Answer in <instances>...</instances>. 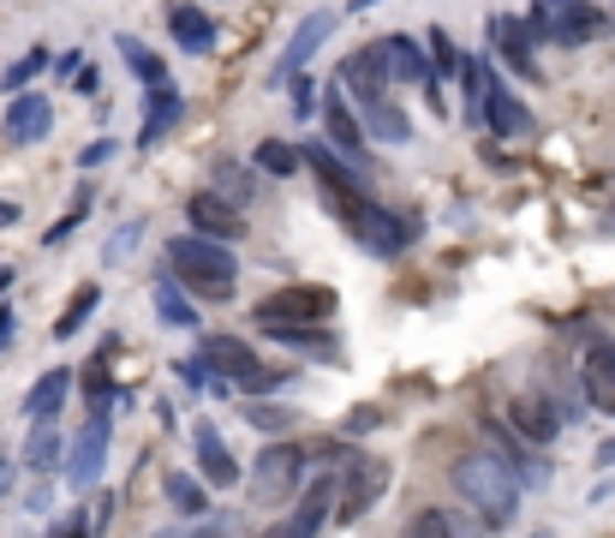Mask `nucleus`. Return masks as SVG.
<instances>
[{
    "label": "nucleus",
    "instance_id": "nucleus-17",
    "mask_svg": "<svg viewBox=\"0 0 615 538\" xmlns=\"http://www.w3.org/2000/svg\"><path fill=\"white\" fill-rule=\"evenodd\" d=\"M102 461H108V413H96L91 425L78 431V443H72V455H66V478L72 485H96Z\"/></svg>",
    "mask_w": 615,
    "mask_h": 538
},
{
    "label": "nucleus",
    "instance_id": "nucleus-46",
    "mask_svg": "<svg viewBox=\"0 0 615 538\" xmlns=\"http://www.w3.org/2000/svg\"><path fill=\"white\" fill-rule=\"evenodd\" d=\"M7 287H12V270H0V294H7Z\"/></svg>",
    "mask_w": 615,
    "mask_h": 538
},
{
    "label": "nucleus",
    "instance_id": "nucleus-49",
    "mask_svg": "<svg viewBox=\"0 0 615 538\" xmlns=\"http://www.w3.org/2000/svg\"><path fill=\"white\" fill-rule=\"evenodd\" d=\"M203 538H210V532H203Z\"/></svg>",
    "mask_w": 615,
    "mask_h": 538
},
{
    "label": "nucleus",
    "instance_id": "nucleus-15",
    "mask_svg": "<svg viewBox=\"0 0 615 538\" xmlns=\"http://www.w3.org/2000/svg\"><path fill=\"white\" fill-rule=\"evenodd\" d=\"M347 473H353V478H347V490H341V520H359L364 515V508H371L377 503V490H383L389 485V461H371V455H347Z\"/></svg>",
    "mask_w": 615,
    "mask_h": 538
},
{
    "label": "nucleus",
    "instance_id": "nucleus-35",
    "mask_svg": "<svg viewBox=\"0 0 615 538\" xmlns=\"http://www.w3.org/2000/svg\"><path fill=\"white\" fill-rule=\"evenodd\" d=\"M84 215H91V186H78V198H72V210H66L61 222L49 228V245H54V240H72V234H78V222H84Z\"/></svg>",
    "mask_w": 615,
    "mask_h": 538
},
{
    "label": "nucleus",
    "instance_id": "nucleus-31",
    "mask_svg": "<svg viewBox=\"0 0 615 538\" xmlns=\"http://www.w3.org/2000/svg\"><path fill=\"white\" fill-rule=\"evenodd\" d=\"M96 305H102V287L91 282V287H78V294H72V305H66V312H61V324H54V336H78V329L84 324H91V312H96Z\"/></svg>",
    "mask_w": 615,
    "mask_h": 538
},
{
    "label": "nucleus",
    "instance_id": "nucleus-33",
    "mask_svg": "<svg viewBox=\"0 0 615 538\" xmlns=\"http://www.w3.org/2000/svg\"><path fill=\"white\" fill-rule=\"evenodd\" d=\"M36 72H49V54H42V49H31V54H24V61H12L7 72H0V91H7V96H19L24 84L36 78Z\"/></svg>",
    "mask_w": 615,
    "mask_h": 538
},
{
    "label": "nucleus",
    "instance_id": "nucleus-22",
    "mask_svg": "<svg viewBox=\"0 0 615 538\" xmlns=\"http://www.w3.org/2000/svg\"><path fill=\"white\" fill-rule=\"evenodd\" d=\"M508 419H515V431L532 449H544V443H555V431H562V413L544 401V395H520V401H508Z\"/></svg>",
    "mask_w": 615,
    "mask_h": 538
},
{
    "label": "nucleus",
    "instance_id": "nucleus-9",
    "mask_svg": "<svg viewBox=\"0 0 615 538\" xmlns=\"http://www.w3.org/2000/svg\"><path fill=\"white\" fill-rule=\"evenodd\" d=\"M324 120H329V138H324L329 150L341 156V162L353 168V173H364V168H371V144H364V120L353 114V102L341 96V84H335V91H329V102H324Z\"/></svg>",
    "mask_w": 615,
    "mask_h": 538
},
{
    "label": "nucleus",
    "instance_id": "nucleus-37",
    "mask_svg": "<svg viewBox=\"0 0 615 538\" xmlns=\"http://www.w3.org/2000/svg\"><path fill=\"white\" fill-rule=\"evenodd\" d=\"M287 91H293V114H299V120H311V114H317L311 78H305V72H299V78H287Z\"/></svg>",
    "mask_w": 615,
    "mask_h": 538
},
{
    "label": "nucleus",
    "instance_id": "nucleus-30",
    "mask_svg": "<svg viewBox=\"0 0 615 538\" xmlns=\"http://www.w3.org/2000/svg\"><path fill=\"white\" fill-rule=\"evenodd\" d=\"M162 490H168V503L180 508V515H203V508H210V497H203V478L180 473V467H173V473L162 478Z\"/></svg>",
    "mask_w": 615,
    "mask_h": 538
},
{
    "label": "nucleus",
    "instance_id": "nucleus-25",
    "mask_svg": "<svg viewBox=\"0 0 615 538\" xmlns=\"http://www.w3.org/2000/svg\"><path fill=\"white\" fill-rule=\"evenodd\" d=\"M114 49H120L126 72L144 84V91H162V84H168V66H162V54H156V49H144L138 36H120V42H114Z\"/></svg>",
    "mask_w": 615,
    "mask_h": 538
},
{
    "label": "nucleus",
    "instance_id": "nucleus-3",
    "mask_svg": "<svg viewBox=\"0 0 615 538\" xmlns=\"http://www.w3.org/2000/svg\"><path fill=\"white\" fill-rule=\"evenodd\" d=\"M341 84L353 91L359 120H364V133H371V138H383V144H406V138H413V120H406V108L389 96L383 72L364 61V54H347V61H341Z\"/></svg>",
    "mask_w": 615,
    "mask_h": 538
},
{
    "label": "nucleus",
    "instance_id": "nucleus-45",
    "mask_svg": "<svg viewBox=\"0 0 615 538\" xmlns=\"http://www.w3.org/2000/svg\"><path fill=\"white\" fill-rule=\"evenodd\" d=\"M7 490H12V467L0 461V497H7Z\"/></svg>",
    "mask_w": 615,
    "mask_h": 538
},
{
    "label": "nucleus",
    "instance_id": "nucleus-5",
    "mask_svg": "<svg viewBox=\"0 0 615 538\" xmlns=\"http://www.w3.org/2000/svg\"><path fill=\"white\" fill-rule=\"evenodd\" d=\"M198 359H203V366H210L215 377H227L240 395H263V389L282 383V371L263 366V359H257L240 336H203V341H198Z\"/></svg>",
    "mask_w": 615,
    "mask_h": 538
},
{
    "label": "nucleus",
    "instance_id": "nucleus-10",
    "mask_svg": "<svg viewBox=\"0 0 615 538\" xmlns=\"http://www.w3.org/2000/svg\"><path fill=\"white\" fill-rule=\"evenodd\" d=\"M364 61L383 72V84H424V78H431V54H424L413 36H401V31L377 36L371 49H364Z\"/></svg>",
    "mask_w": 615,
    "mask_h": 538
},
{
    "label": "nucleus",
    "instance_id": "nucleus-39",
    "mask_svg": "<svg viewBox=\"0 0 615 538\" xmlns=\"http://www.w3.org/2000/svg\"><path fill=\"white\" fill-rule=\"evenodd\" d=\"M84 383H91V395H96V401H108V395H114V383H108V366H102V359H91V371H84Z\"/></svg>",
    "mask_w": 615,
    "mask_h": 538
},
{
    "label": "nucleus",
    "instance_id": "nucleus-48",
    "mask_svg": "<svg viewBox=\"0 0 615 538\" xmlns=\"http://www.w3.org/2000/svg\"><path fill=\"white\" fill-rule=\"evenodd\" d=\"M538 538H550V532H538Z\"/></svg>",
    "mask_w": 615,
    "mask_h": 538
},
{
    "label": "nucleus",
    "instance_id": "nucleus-16",
    "mask_svg": "<svg viewBox=\"0 0 615 538\" xmlns=\"http://www.w3.org/2000/svg\"><path fill=\"white\" fill-rule=\"evenodd\" d=\"M329 31H335V12H311V19H305L299 31H293V42L282 49V66H275V84L299 78V72H305V61H311V54L329 42Z\"/></svg>",
    "mask_w": 615,
    "mask_h": 538
},
{
    "label": "nucleus",
    "instance_id": "nucleus-34",
    "mask_svg": "<svg viewBox=\"0 0 615 538\" xmlns=\"http://www.w3.org/2000/svg\"><path fill=\"white\" fill-rule=\"evenodd\" d=\"M431 66H436V84H443V78H460V72H466V54L454 49L443 31H436V36H431Z\"/></svg>",
    "mask_w": 615,
    "mask_h": 538
},
{
    "label": "nucleus",
    "instance_id": "nucleus-26",
    "mask_svg": "<svg viewBox=\"0 0 615 538\" xmlns=\"http://www.w3.org/2000/svg\"><path fill=\"white\" fill-rule=\"evenodd\" d=\"M156 312H162L168 329H198V305H192V294H185L173 275H162V282H156Z\"/></svg>",
    "mask_w": 615,
    "mask_h": 538
},
{
    "label": "nucleus",
    "instance_id": "nucleus-19",
    "mask_svg": "<svg viewBox=\"0 0 615 538\" xmlns=\"http://www.w3.org/2000/svg\"><path fill=\"white\" fill-rule=\"evenodd\" d=\"M485 126H490L496 138H526V133H532V108H526V102H520L515 91H508V84L496 78V72H490V102H485Z\"/></svg>",
    "mask_w": 615,
    "mask_h": 538
},
{
    "label": "nucleus",
    "instance_id": "nucleus-7",
    "mask_svg": "<svg viewBox=\"0 0 615 538\" xmlns=\"http://www.w3.org/2000/svg\"><path fill=\"white\" fill-rule=\"evenodd\" d=\"M299 485H305V449H293V443H269V449H263L257 467H252L257 503H293V497H299Z\"/></svg>",
    "mask_w": 615,
    "mask_h": 538
},
{
    "label": "nucleus",
    "instance_id": "nucleus-44",
    "mask_svg": "<svg viewBox=\"0 0 615 538\" xmlns=\"http://www.w3.org/2000/svg\"><path fill=\"white\" fill-rule=\"evenodd\" d=\"M597 467H615V437H609L604 449H597Z\"/></svg>",
    "mask_w": 615,
    "mask_h": 538
},
{
    "label": "nucleus",
    "instance_id": "nucleus-11",
    "mask_svg": "<svg viewBox=\"0 0 615 538\" xmlns=\"http://www.w3.org/2000/svg\"><path fill=\"white\" fill-rule=\"evenodd\" d=\"M0 133H7L12 150H24V144H42V138L54 133V102H49V96H31V91L7 96V114H0Z\"/></svg>",
    "mask_w": 615,
    "mask_h": 538
},
{
    "label": "nucleus",
    "instance_id": "nucleus-14",
    "mask_svg": "<svg viewBox=\"0 0 615 538\" xmlns=\"http://www.w3.org/2000/svg\"><path fill=\"white\" fill-rule=\"evenodd\" d=\"M192 449H198V473H203V485H240V461L227 455V443H222V431L210 425V419H198L192 425Z\"/></svg>",
    "mask_w": 615,
    "mask_h": 538
},
{
    "label": "nucleus",
    "instance_id": "nucleus-4",
    "mask_svg": "<svg viewBox=\"0 0 615 538\" xmlns=\"http://www.w3.org/2000/svg\"><path fill=\"white\" fill-rule=\"evenodd\" d=\"M609 12L592 7V0H538L532 19H526V31L532 42H562V49H580V42L604 36Z\"/></svg>",
    "mask_w": 615,
    "mask_h": 538
},
{
    "label": "nucleus",
    "instance_id": "nucleus-29",
    "mask_svg": "<svg viewBox=\"0 0 615 538\" xmlns=\"http://www.w3.org/2000/svg\"><path fill=\"white\" fill-rule=\"evenodd\" d=\"M252 162H257V173H269V180H287V173L305 168V150H293L287 138H263L252 150Z\"/></svg>",
    "mask_w": 615,
    "mask_h": 538
},
{
    "label": "nucleus",
    "instance_id": "nucleus-43",
    "mask_svg": "<svg viewBox=\"0 0 615 538\" xmlns=\"http://www.w3.org/2000/svg\"><path fill=\"white\" fill-rule=\"evenodd\" d=\"M78 66H84V54H61V61H54V72H61V78H78Z\"/></svg>",
    "mask_w": 615,
    "mask_h": 538
},
{
    "label": "nucleus",
    "instance_id": "nucleus-38",
    "mask_svg": "<svg viewBox=\"0 0 615 538\" xmlns=\"http://www.w3.org/2000/svg\"><path fill=\"white\" fill-rule=\"evenodd\" d=\"M114 150H120V144H114V138H96V144H84L78 168H84V173H96L102 162H114Z\"/></svg>",
    "mask_w": 615,
    "mask_h": 538
},
{
    "label": "nucleus",
    "instance_id": "nucleus-36",
    "mask_svg": "<svg viewBox=\"0 0 615 538\" xmlns=\"http://www.w3.org/2000/svg\"><path fill=\"white\" fill-rule=\"evenodd\" d=\"M240 407H245V419H252L257 431H287V425H293L287 407H263V401H240Z\"/></svg>",
    "mask_w": 615,
    "mask_h": 538
},
{
    "label": "nucleus",
    "instance_id": "nucleus-47",
    "mask_svg": "<svg viewBox=\"0 0 615 538\" xmlns=\"http://www.w3.org/2000/svg\"><path fill=\"white\" fill-rule=\"evenodd\" d=\"M353 7H377V0H353Z\"/></svg>",
    "mask_w": 615,
    "mask_h": 538
},
{
    "label": "nucleus",
    "instance_id": "nucleus-12",
    "mask_svg": "<svg viewBox=\"0 0 615 538\" xmlns=\"http://www.w3.org/2000/svg\"><path fill=\"white\" fill-rule=\"evenodd\" d=\"M185 222H192V234L222 240V245H233V240L245 234V215L233 210V203H227L222 192H198L192 203H185Z\"/></svg>",
    "mask_w": 615,
    "mask_h": 538
},
{
    "label": "nucleus",
    "instance_id": "nucleus-18",
    "mask_svg": "<svg viewBox=\"0 0 615 538\" xmlns=\"http://www.w3.org/2000/svg\"><path fill=\"white\" fill-rule=\"evenodd\" d=\"M580 383H585V401L597 413H615V347L609 341H592L580 359Z\"/></svg>",
    "mask_w": 615,
    "mask_h": 538
},
{
    "label": "nucleus",
    "instance_id": "nucleus-6",
    "mask_svg": "<svg viewBox=\"0 0 615 538\" xmlns=\"http://www.w3.org/2000/svg\"><path fill=\"white\" fill-rule=\"evenodd\" d=\"M335 312V294L317 282H299V287H282L263 305H252V324L257 329H317L324 317Z\"/></svg>",
    "mask_w": 615,
    "mask_h": 538
},
{
    "label": "nucleus",
    "instance_id": "nucleus-28",
    "mask_svg": "<svg viewBox=\"0 0 615 538\" xmlns=\"http://www.w3.org/2000/svg\"><path fill=\"white\" fill-rule=\"evenodd\" d=\"M210 192H222L233 210H245V203L257 198V173L252 168H233V162H215L210 168Z\"/></svg>",
    "mask_w": 615,
    "mask_h": 538
},
{
    "label": "nucleus",
    "instance_id": "nucleus-2",
    "mask_svg": "<svg viewBox=\"0 0 615 538\" xmlns=\"http://www.w3.org/2000/svg\"><path fill=\"white\" fill-rule=\"evenodd\" d=\"M168 275H173V282H180L192 299L222 305V299H233V287H240V257H233L222 240L180 234V240H168Z\"/></svg>",
    "mask_w": 615,
    "mask_h": 538
},
{
    "label": "nucleus",
    "instance_id": "nucleus-27",
    "mask_svg": "<svg viewBox=\"0 0 615 538\" xmlns=\"http://www.w3.org/2000/svg\"><path fill=\"white\" fill-rule=\"evenodd\" d=\"M61 425L54 419H36V431H31V443H24V467L31 473H54L61 467Z\"/></svg>",
    "mask_w": 615,
    "mask_h": 538
},
{
    "label": "nucleus",
    "instance_id": "nucleus-8",
    "mask_svg": "<svg viewBox=\"0 0 615 538\" xmlns=\"http://www.w3.org/2000/svg\"><path fill=\"white\" fill-rule=\"evenodd\" d=\"M347 234H353L371 257H401L406 245L418 240V222H413V215H401V210H383V203H364V215L347 228Z\"/></svg>",
    "mask_w": 615,
    "mask_h": 538
},
{
    "label": "nucleus",
    "instance_id": "nucleus-13",
    "mask_svg": "<svg viewBox=\"0 0 615 538\" xmlns=\"http://www.w3.org/2000/svg\"><path fill=\"white\" fill-rule=\"evenodd\" d=\"M490 49L502 54V66H508V72H520V78H538L532 31H526V19H515V12H496V19H490Z\"/></svg>",
    "mask_w": 615,
    "mask_h": 538
},
{
    "label": "nucleus",
    "instance_id": "nucleus-23",
    "mask_svg": "<svg viewBox=\"0 0 615 538\" xmlns=\"http://www.w3.org/2000/svg\"><path fill=\"white\" fill-rule=\"evenodd\" d=\"M329 497H335V478H317V485L299 497V508H293L269 538H317V527H324V515H329Z\"/></svg>",
    "mask_w": 615,
    "mask_h": 538
},
{
    "label": "nucleus",
    "instance_id": "nucleus-40",
    "mask_svg": "<svg viewBox=\"0 0 615 538\" xmlns=\"http://www.w3.org/2000/svg\"><path fill=\"white\" fill-rule=\"evenodd\" d=\"M12 336H19V317H12V305H0V354L12 347Z\"/></svg>",
    "mask_w": 615,
    "mask_h": 538
},
{
    "label": "nucleus",
    "instance_id": "nucleus-1",
    "mask_svg": "<svg viewBox=\"0 0 615 538\" xmlns=\"http://www.w3.org/2000/svg\"><path fill=\"white\" fill-rule=\"evenodd\" d=\"M454 490L473 503V515L485 520V527H508V520L520 515V490L526 485L496 449H466V455L454 461Z\"/></svg>",
    "mask_w": 615,
    "mask_h": 538
},
{
    "label": "nucleus",
    "instance_id": "nucleus-32",
    "mask_svg": "<svg viewBox=\"0 0 615 538\" xmlns=\"http://www.w3.org/2000/svg\"><path fill=\"white\" fill-rule=\"evenodd\" d=\"M401 538H466V532L454 527L443 508H418V515L406 520V532H401Z\"/></svg>",
    "mask_w": 615,
    "mask_h": 538
},
{
    "label": "nucleus",
    "instance_id": "nucleus-20",
    "mask_svg": "<svg viewBox=\"0 0 615 538\" xmlns=\"http://www.w3.org/2000/svg\"><path fill=\"white\" fill-rule=\"evenodd\" d=\"M185 114V96L162 84V91H144V126H138V150H150V144H162L173 126H180Z\"/></svg>",
    "mask_w": 615,
    "mask_h": 538
},
{
    "label": "nucleus",
    "instance_id": "nucleus-24",
    "mask_svg": "<svg viewBox=\"0 0 615 538\" xmlns=\"http://www.w3.org/2000/svg\"><path fill=\"white\" fill-rule=\"evenodd\" d=\"M66 395H72V371L54 366L49 377H36V383H31V395H24V419H54L66 407Z\"/></svg>",
    "mask_w": 615,
    "mask_h": 538
},
{
    "label": "nucleus",
    "instance_id": "nucleus-42",
    "mask_svg": "<svg viewBox=\"0 0 615 538\" xmlns=\"http://www.w3.org/2000/svg\"><path fill=\"white\" fill-rule=\"evenodd\" d=\"M19 222H24V210L12 198H0V228H19Z\"/></svg>",
    "mask_w": 615,
    "mask_h": 538
},
{
    "label": "nucleus",
    "instance_id": "nucleus-21",
    "mask_svg": "<svg viewBox=\"0 0 615 538\" xmlns=\"http://www.w3.org/2000/svg\"><path fill=\"white\" fill-rule=\"evenodd\" d=\"M168 31H173V42H180L185 54H215V42H222L215 19L203 7H192V0H180V7L168 12Z\"/></svg>",
    "mask_w": 615,
    "mask_h": 538
},
{
    "label": "nucleus",
    "instance_id": "nucleus-41",
    "mask_svg": "<svg viewBox=\"0 0 615 538\" xmlns=\"http://www.w3.org/2000/svg\"><path fill=\"white\" fill-rule=\"evenodd\" d=\"M84 532H91V520H84V515H66L61 532H49V538H84Z\"/></svg>",
    "mask_w": 615,
    "mask_h": 538
}]
</instances>
